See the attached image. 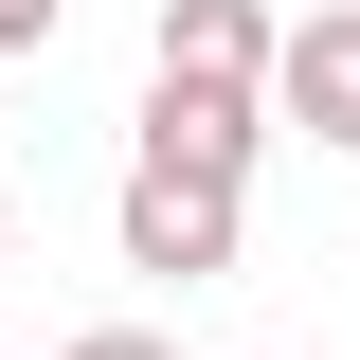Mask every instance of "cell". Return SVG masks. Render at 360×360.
<instances>
[{
  "label": "cell",
  "instance_id": "cell-8",
  "mask_svg": "<svg viewBox=\"0 0 360 360\" xmlns=\"http://www.w3.org/2000/svg\"><path fill=\"white\" fill-rule=\"evenodd\" d=\"M252 360H270V342H252Z\"/></svg>",
  "mask_w": 360,
  "mask_h": 360
},
{
  "label": "cell",
  "instance_id": "cell-5",
  "mask_svg": "<svg viewBox=\"0 0 360 360\" xmlns=\"http://www.w3.org/2000/svg\"><path fill=\"white\" fill-rule=\"evenodd\" d=\"M72 37V0H0V72H18V54H54Z\"/></svg>",
  "mask_w": 360,
  "mask_h": 360
},
{
  "label": "cell",
  "instance_id": "cell-1",
  "mask_svg": "<svg viewBox=\"0 0 360 360\" xmlns=\"http://www.w3.org/2000/svg\"><path fill=\"white\" fill-rule=\"evenodd\" d=\"M234 234H252V180H180V162H127V198H108V252L162 270V288H217Z\"/></svg>",
  "mask_w": 360,
  "mask_h": 360
},
{
  "label": "cell",
  "instance_id": "cell-7",
  "mask_svg": "<svg viewBox=\"0 0 360 360\" xmlns=\"http://www.w3.org/2000/svg\"><path fill=\"white\" fill-rule=\"evenodd\" d=\"M0 144H18V127H0Z\"/></svg>",
  "mask_w": 360,
  "mask_h": 360
},
{
  "label": "cell",
  "instance_id": "cell-3",
  "mask_svg": "<svg viewBox=\"0 0 360 360\" xmlns=\"http://www.w3.org/2000/svg\"><path fill=\"white\" fill-rule=\"evenodd\" d=\"M252 144H270V90H217V72H144V127H127V162H180V180H252Z\"/></svg>",
  "mask_w": 360,
  "mask_h": 360
},
{
  "label": "cell",
  "instance_id": "cell-6",
  "mask_svg": "<svg viewBox=\"0 0 360 360\" xmlns=\"http://www.w3.org/2000/svg\"><path fill=\"white\" fill-rule=\"evenodd\" d=\"M54 360H180V342H162V324H72Z\"/></svg>",
  "mask_w": 360,
  "mask_h": 360
},
{
  "label": "cell",
  "instance_id": "cell-4",
  "mask_svg": "<svg viewBox=\"0 0 360 360\" xmlns=\"http://www.w3.org/2000/svg\"><path fill=\"white\" fill-rule=\"evenodd\" d=\"M270 0H162L144 18V72H217V90H270Z\"/></svg>",
  "mask_w": 360,
  "mask_h": 360
},
{
  "label": "cell",
  "instance_id": "cell-2",
  "mask_svg": "<svg viewBox=\"0 0 360 360\" xmlns=\"http://www.w3.org/2000/svg\"><path fill=\"white\" fill-rule=\"evenodd\" d=\"M270 127H307L324 162H360V0H307L270 37Z\"/></svg>",
  "mask_w": 360,
  "mask_h": 360
}]
</instances>
